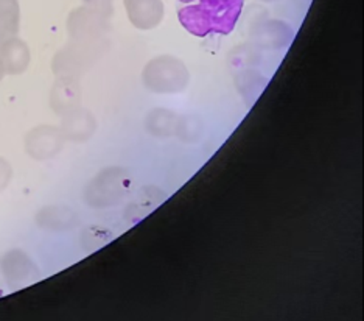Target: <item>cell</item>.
Listing matches in <instances>:
<instances>
[{"label":"cell","mask_w":364,"mask_h":321,"mask_svg":"<svg viewBox=\"0 0 364 321\" xmlns=\"http://www.w3.org/2000/svg\"><path fill=\"white\" fill-rule=\"evenodd\" d=\"M178 19L188 33L205 38L229 35L242 16L245 0H176Z\"/></svg>","instance_id":"1"},{"label":"cell","mask_w":364,"mask_h":321,"mask_svg":"<svg viewBox=\"0 0 364 321\" xmlns=\"http://www.w3.org/2000/svg\"><path fill=\"white\" fill-rule=\"evenodd\" d=\"M170 58L154 60L145 70L146 85L156 93H176L187 83V70L182 63L175 60L168 69Z\"/></svg>","instance_id":"2"},{"label":"cell","mask_w":364,"mask_h":321,"mask_svg":"<svg viewBox=\"0 0 364 321\" xmlns=\"http://www.w3.org/2000/svg\"><path fill=\"white\" fill-rule=\"evenodd\" d=\"M123 2L131 23L140 30L154 28L162 21V0H123Z\"/></svg>","instance_id":"3"},{"label":"cell","mask_w":364,"mask_h":321,"mask_svg":"<svg viewBox=\"0 0 364 321\" xmlns=\"http://www.w3.org/2000/svg\"><path fill=\"white\" fill-rule=\"evenodd\" d=\"M0 61H2L4 70L6 73H11V75L22 73L30 63L28 46L16 36L4 41L0 44Z\"/></svg>","instance_id":"4"},{"label":"cell","mask_w":364,"mask_h":321,"mask_svg":"<svg viewBox=\"0 0 364 321\" xmlns=\"http://www.w3.org/2000/svg\"><path fill=\"white\" fill-rule=\"evenodd\" d=\"M19 4L18 0H0V44L18 35Z\"/></svg>","instance_id":"5"},{"label":"cell","mask_w":364,"mask_h":321,"mask_svg":"<svg viewBox=\"0 0 364 321\" xmlns=\"http://www.w3.org/2000/svg\"><path fill=\"white\" fill-rule=\"evenodd\" d=\"M41 136H43L44 141H35V139H30L28 137V150H30V154L36 156V158H47V156H50V153H48L47 147H50V150L53 153H56L58 148H60L61 145V137L60 135H58V131L55 130H50V128H43L39 130Z\"/></svg>","instance_id":"6"},{"label":"cell","mask_w":364,"mask_h":321,"mask_svg":"<svg viewBox=\"0 0 364 321\" xmlns=\"http://www.w3.org/2000/svg\"><path fill=\"white\" fill-rule=\"evenodd\" d=\"M11 175V170L10 166H8V162L0 159V189H4L8 183V179H10Z\"/></svg>","instance_id":"7"},{"label":"cell","mask_w":364,"mask_h":321,"mask_svg":"<svg viewBox=\"0 0 364 321\" xmlns=\"http://www.w3.org/2000/svg\"><path fill=\"white\" fill-rule=\"evenodd\" d=\"M85 2L89 5L95 8V10L98 11H109L111 10V2L112 0H85Z\"/></svg>","instance_id":"8"},{"label":"cell","mask_w":364,"mask_h":321,"mask_svg":"<svg viewBox=\"0 0 364 321\" xmlns=\"http://www.w3.org/2000/svg\"><path fill=\"white\" fill-rule=\"evenodd\" d=\"M4 73H5V70H4V65H2V61H0V80L4 78Z\"/></svg>","instance_id":"9"},{"label":"cell","mask_w":364,"mask_h":321,"mask_svg":"<svg viewBox=\"0 0 364 321\" xmlns=\"http://www.w3.org/2000/svg\"><path fill=\"white\" fill-rule=\"evenodd\" d=\"M262 2H274V0H262Z\"/></svg>","instance_id":"10"}]
</instances>
